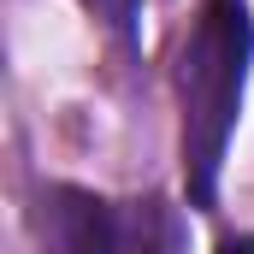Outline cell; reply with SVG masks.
<instances>
[{
	"label": "cell",
	"mask_w": 254,
	"mask_h": 254,
	"mask_svg": "<svg viewBox=\"0 0 254 254\" xmlns=\"http://www.w3.org/2000/svg\"><path fill=\"white\" fill-rule=\"evenodd\" d=\"M54 243L60 254H119V219L101 195L89 190H54Z\"/></svg>",
	"instance_id": "7a4b0ae2"
},
{
	"label": "cell",
	"mask_w": 254,
	"mask_h": 254,
	"mask_svg": "<svg viewBox=\"0 0 254 254\" xmlns=\"http://www.w3.org/2000/svg\"><path fill=\"white\" fill-rule=\"evenodd\" d=\"M249 60H254V24L243 0H207L195 18L190 42H184V178L190 201L213 207L219 195V166L231 148V130L243 113V89H249Z\"/></svg>",
	"instance_id": "6da1fadb"
},
{
	"label": "cell",
	"mask_w": 254,
	"mask_h": 254,
	"mask_svg": "<svg viewBox=\"0 0 254 254\" xmlns=\"http://www.w3.org/2000/svg\"><path fill=\"white\" fill-rule=\"evenodd\" d=\"M95 12H101L119 36H136V12H142V0H95Z\"/></svg>",
	"instance_id": "277c9868"
},
{
	"label": "cell",
	"mask_w": 254,
	"mask_h": 254,
	"mask_svg": "<svg viewBox=\"0 0 254 254\" xmlns=\"http://www.w3.org/2000/svg\"><path fill=\"white\" fill-rule=\"evenodd\" d=\"M219 254H254V237H231V243H225Z\"/></svg>",
	"instance_id": "5b68a950"
},
{
	"label": "cell",
	"mask_w": 254,
	"mask_h": 254,
	"mask_svg": "<svg viewBox=\"0 0 254 254\" xmlns=\"http://www.w3.org/2000/svg\"><path fill=\"white\" fill-rule=\"evenodd\" d=\"M178 249H184V225H178L172 213H148L136 254H178Z\"/></svg>",
	"instance_id": "3957f363"
}]
</instances>
